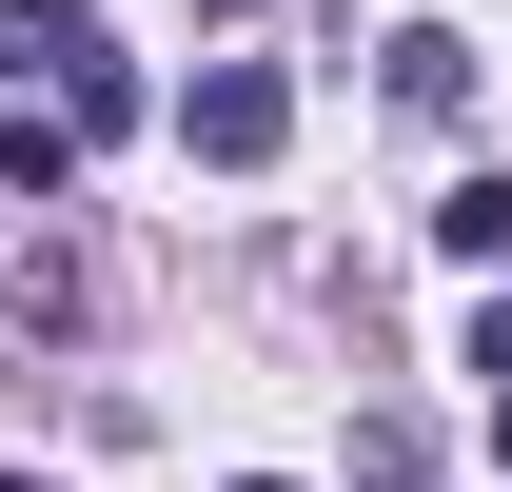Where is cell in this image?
Returning a JSON list of instances; mask_svg holds the SVG:
<instances>
[{
	"label": "cell",
	"mask_w": 512,
	"mask_h": 492,
	"mask_svg": "<svg viewBox=\"0 0 512 492\" xmlns=\"http://www.w3.org/2000/svg\"><path fill=\"white\" fill-rule=\"evenodd\" d=\"M178 138H197V158H217V178H256V158L296 138V79H276V60H197V99H178Z\"/></svg>",
	"instance_id": "obj_1"
},
{
	"label": "cell",
	"mask_w": 512,
	"mask_h": 492,
	"mask_svg": "<svg viewBox=\"0 0 512 492\" xmlns=\"http://www.w3.org/2000/svg\"><path fill=\"white\" fill-rule=\"evenodd\" d=\"M453 99H473V40L414 20V40H394V119H453Z\"/></svg>",
	"instance_id": "obj_2"
},
{
	"label": "cell",
	"mask_w": 512,
	"mask_h": 492,
	"mask_svg": "<svg viewBox=\"0 0 512 492\" xmlns=\"http://www.w3.org/2000/svg\"><path fill=\"white\" fill-rule=\"evenodd\" d=\"M0 60H60L79 79V60H99V0H0Z\"/></svg>",
	"instance_id": "obj_3"
},
{
	"label": "cell",
	"mask_w": 512,
	"mask_h": 492,
	"mask_svg": "<svg viewBox=\"0 0 512 492\" xmlns=\"http://www.w3.org/2000/svg\"><path fill=\"white\" fill-rule=\"evenodd\" d=\"M434 256H473V276H493V256H512V178H453V197H434Z\"/></svg>",
	"instance_id": "obj_4"
},
{
	"label": "cell",
	"mask_w": 512,
	"mask_h": 492,
	"mask_svg": "<svg viewBox=\"0 0 512 492\" xmlns=\"http://www.w3.org/2000/svg\"><path fill=\"white\" fill-rule=\"evenodd\" d=\"M60 119H79V138H138V60H119V40H99V60L60 79Z\"/></svg>",
	"instance_id": "obj_5"
},
{
	"label": "cell",
	"mask_w": 512,
	"mask_h": 492,
	"mask_svg": "<svg viewBox=\"0 0 512 492\" xmlns=\"http://www.w3.org/2000/svg\"><path fill=\"white\" fill-rule=\"evenodd\" d=\"M217 492H296V473H217Z\"/></svg>",
	"instance_id": "obj_6"
},
{
	"label": "cell",
	"mask_w": 512,
	"mask_h": 492,
	"mask_svg": "<svg viewBox=\"0 0 512 492\" xmlns=\"http://www.w3.org/2000/svg\"><path fill=\"white\" fill-rule=\"evenodd\" d=\"M493 453H512V394H493Z\"/></svg>",
	"instance_id": "obj_7"
},
{
	"label": "cell",
	"mask_w": 512,
	"mask_h": 492,
	"mask_svg": "<svg viewBox=\"0 0 512 492\" xmlns=\"http://www.w3.org/2000/svg\"><path fill=\"white\" fill-rule=\"evenodd\" d=\"M0 492H40V473H0Z\"/></svg>",
	"instance_id": "obj_8"
},
{
	"label": "cell",
	"mask_w": 512,
	"mask_h": 492,
	"mask_svg": "<svg viewBox=\"0 0 512 492\" xmlns=\"http://www.w3.org/2000/svg\"><path fill=\"white\" fill-rule=\"evenodd\" d=\"M0 79H20V60H0Z\"/></svg>",
	"instance_id": "obj_9"
}]
</instances>
